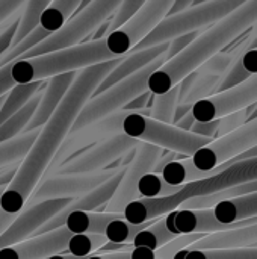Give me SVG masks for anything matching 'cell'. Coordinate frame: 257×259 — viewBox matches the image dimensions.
I'll list each match as a JSON object with an SVG mask.
<instances>
[{"label":"cell","instance_id":"obj_1","mask_svg":"<svg viewBox=\"0 0 257 259\" xmlns=\"http://www.w3.org/2000/svg\"><path fill=\"white\" fill-rule=\"evenodd\" d=\"M123 59L124 56L77 71L76 80L71 83L70 90L64 96L53 115L39 129V134L27 155L21 161L15 178L2 194L0 209L3 212L15 215L24 208L32 191L41 182L53 156L56 155L65 137L68 135L80 109L91 99L100 82Z\"/></svg>","mask_w":257,"mask_h":259},{"label":"cell","instance_id":"obj_2","mask_svg":"<svg viewBox=\"0 0 257 259\" xmlns=\"http://www.w3.org/2000/svg\"><path fill=\"white\" fill-rule=\"evenodd\" d=\"M254 23H257V0L242 2L238 9L201 30L183 52L158 68L148 79V91L155 96L170 91L212 56L239 39Z\"/></svg>","mask_w":257,"mask_h":259},{"label":"cell","instance_id":"obj_3","mask_svg":"<svg viewBox=\"0 0 257 259\" xmlns=\"http://www.w3.org/2000/svg\"><path fill=\"white\" fill-rule=\"evenodd\" d=\"M254 181H257V158L241 159L230 164L227 168L215 173L211 178L183 185L180 191L176 193L174 196L161 197V199H138L124 208L123 217L126 222L132 225H144L148 222H156L168 215L170 212L177 211L179 206L189 199L214 194Z\"/></svg>","mask_w":257,"mask_h":259},{"label":"cell","instance_id":"obj_4","mask_svg":"<svg viewBox=\"0 0 257 259\" xmlns=\"http://www.w3.org/2000/svg\"><path fill=\"white\" fill-rule=\"evenodd\" d=\"M112 59L117 58L108 52L105 39L92 41L79 44L71 49L52 52L42 56L14 61L11 67V77L17 85L42 82L64 73L80 71L83 68Z\"/></svg>","mask_w":257,"mask_h":259},{"label":"cell","instance_id":"obj_5","mask_svg":"<svg viewBox=\"0 0 257 259\" xmlns=\"http://www.w3.org/2000/svg\"><path fill=\"white\" fill-rule=\"evenodd\" d=\"M241 5L242 2L238 0H214L192 5L183 12L165 17L138 46H135L130 50V53L170 42L171 39L188 33L204 30L215 24L217 21H220L221 18L227 17Z\"/></svg>","mask_w":257,"mask_h":259},{"label":"cell","instance_id":"obj_6","mask_svg":"<svg viewBox=\"0 0 257 259\" xmlns=\"http://www.w3.org/2000/svg\"><path fill=\"white\" fill-rule=\"evenodd\" d=\"M165 64L164 55L156 58L147 67L135 73L133 76L115 83L109 90L103 91L101 94L91 97L83 108L80 109L77 118L74 120L70 132H76L83 129L98 120H103L118 111H121L130 100L138 97L139 94L148 91V79L150 76Z\"/></svg>","mask_w":257,"mask_h":259},{"label":"cell","instance_id":"obj_7","mask_svg":"<svg viewBox=\"0 0 257 259\" xmlns=\"http://www.w3.org/2000/svg\"><path fill=\"white\" fill-rule=\"evenodd\" d=\"M121 132L136 141L183 155L185 158H192L200 149L214 141L211 138L180 131L173 124H165L135 112L124 117L121 123Z\"/></svg>","mask_w":257,"mask_h":259},{"label":"cell","instance_id":"obj_8","mask_svg":"<svg viewBox=\"0 0 257 259\" xmlns=\"http://www.w3.org/2000/svg\"><path fill=\"white\" fill-rule=\"evenodd\" d=\"M118 5L120 2L117 0L91 2L82 12L74 14L59 30L48 35L42 42H39L36 47L29 50L18 61L42 56L52 52L65 50V49L76 47L79 44H85L88 36L100 26L101 21H105L114 14Z\"/></svg>","mask_w":257,"mask_h":259},{"label":"cell","instance_id":"obj_9","mask_svg":"<svg viewBox=\"0 0 257 259\" xmlns=\"http://www.w3.org/2000/svg\"><path fill=\"white\" fill-rule=\"evenodd\" d=\"M256 146L257 117L248 120L238 131L211 141L191 158V162L200 173H203L206 179L220 171L217 167L233 161Z\"/></svg>","mask_w":257,"mask_h":259},{"label":"cell","instance_id":"obj_10","mask_svg":"<svg viewBox=\"0 0 257 259\" xmlns=\"http://www.w3.org/2000/svg\"><path fill=\"white\" fill-rule=\"evenodd\" d=\"M173 0H148L138 12L106 39V49L114 58H123L138 46L168 14Z\"/></svg>","mask_w":257,"mask_h":259},{"label":"cell","instance_id":"obj_11","mask_svg":"<svg viewBox=\"0 0 257 259\" xmlns=\"http://www.w3.org/2000/svg\"><path fill=\"white\" fill-rule=\"evenodd\" d=\"M121 168L112 165L101 171L94 173H83V175H55L50 178L42 179L36 188L32 191L30 197L27 199L26 206H33L48 200H59V199H76L83 194H88L115 176Z\"/></svg>","mask_w":257,"mask_h":259},{"label":"cell","instance_id":"obj_12","mask_svg":"<svg viewBox=\"0 0 257 259\" xmlns=\"http://www.w3.org/2000/svg\"><path fill=\"white\" fill-rule=\"evenodd\" d=\"M164 150L147 144V143H138L135 150L132 152V158L124 167L123 176L109 199V202L103 206V212L106 214H123L124 208L139 199L138 193V184L139 181L151 173L156 161L162 156Z\"/></svg>","mask_w":257,"mask_h":259},{"label":"cell","instance_id":"obj_13","mask_svg":"<svg viewBox=\"0 0 257 259\" xmlns=\"http://www.w3.org/2000/svg\"><path fill=\"white\" fill-rule=\"evenodd\" d=\"M129 112L124 111H118L103 120H98L83 129H79L76 132H68V135L65 137V140L62 141L61 147L58 149L56 155L53 156L45 175L42 176V179L48 178L53 175V171L61 167L62 164H65L67 161L82 155L85 150H88L89 147L103 143L121 132V123L124 120V117ZM41 179V181H42Z\"/></svg>","mask_w":257,"mask_h":259},{"label":"cell","instance_id":"obj_14","mask_svg":"<svg viewBox=\"0 0 257 259\" xmlns=\"http://www.w3.org/2000/svg\"><path fill=\"white\" fill-rule=\"evenodd\" d=\"M257 103V73L244 82L215 93L192 106V117L197 123H209L220 120L233 112L248 109Z\"/></svg>","mask_w":257,"mask_h":259},{"label":"cell","instance_id":"obj_15","mask_svg":"<svg viewBox=\"0 0 257 259\" xmlns=\"http://www.w3.org/2000/svg\"><path fill=\"white\" fill-rule=\"evenodd\" d=\"M139 141L124 135L118 134L103 143H98L88 150H85L82 155L67 161L61 167H58L52 176L55 175H83V173H94L101 171L112 167L114 162L123 159V156L132 153ZM50 178V176H48Z\"/></svg>","mask_w":257,"mask_h":259},{"label":"cell","instance_id":"obj_16","mask_svg":"<svg viewBox=\"0 0 257 259\" xmlns=\"http://www.w3.org/2000/svg\"><path fill=\"white\" fill-rule=\"evenodd\" d=\"M73 200L74 199L48 200L23 208L18 214H15V219L9 228L0 235V250L32 238L39 228H42L53 215L68 206Z\"/></svg>","mask_w":257,"mask_h":259},{"label":"cell","instance_id":"obj_17","mask_svg":"<svg viewBox=\"0 0 257 259\" xmlns=\"http://www.w3.org/2000/svg\"><path fill=\"white\" fill-rule=\"evenodd\" d=\"M167 229L179 237V235H211L223 231H233L239 228H245L257 223V217L244 220L236 225H223L220 223L212 209H177L164 217Z\"/></svg>","mask_w":257,"mask_h":259},{"label":"cell","instance_id":"obj_18","mask_svg":"<svg viewBox=\"0 0 257 259\" xmlns=\"http://www.w3.org/2000/svg\"><path fill=\"white\" fill-rule=\"evenodd\" d=\"M71 234L65 228L32 237L26 241L0 250V259H47L65 253Z\"/></svg>","mask_w":257,"mask_h":259},{"label":"cell","instance_id":"obj_19","mask_svg":"<svg viewBox=\"0 0 257 259\" xmlns=\"http://www.w3.org/2000/svg\"><path fill=\"white\" fill-rule=\"evenodd\" d=\"M123 171L124 168H121L115 176H112L109 181H106L103 185H100L98 188H95L94 191L88 193V194H83L80 197H76L68 206H65L62 211H59L56 215H53L42 228H39L32 237H36V235H42V234H47V232H52L55 229H59V228H64V223L67 220V217L73 212H79V211H97L98 208H103L109 199L112 197L121 176H123Z\"/></svg>","mask_w":257,"mask_h":259},{"label":"cell","instance_id":"obj_20","mask_svg":"<svg viewBox=\"0 0 257 259\" xmlns=\"http://www.w3.org/2000/svg\"><path fill=\"white\" fill-rule=\"evenodd\" d=\"M76 77H77V71H70V73H64V74H59L45 80L39 103L23 134L39 131L48 121V118L53 115V112L62 102L64 96L70 90L71 83L76 80Z\"/></svg>","mask_w":257,"mask_h":259},{"label":"cell","instance_id":"obj_21","mask_svg":"<svg viewBox=\"0 0 257 259\" xmlns=\"http://www.w3.org/2000/svg\"><path fill=\"white\" fill-rule=\"evenodd\" d=\"M168 49V42L165 44H159L141 52H132L129 55L124 56V59L100 82V85L95 88V91L92 93L91 97H95L98 94H101L103 91L109 90L111 87H114L115 83L133 76L135 73H138L139 70H142L144 67H147L150 62H153L156 58H159L161 55H164Z\"/></svg>","mask_w":257,"mask_h":259},{"label":"cell","instance_id":"obj_22","mask_svg":"<svg viewBox=\"0 0 257 259\" xmlns=\"http://www.w3.org/2000/svg\"><path fill=\"white\" fill-rule=\"evenodd\" d=\"M257 247V223L233 229L204 235L186 250H235Z\"/></svg>","mask_w":257,"mask_h":259},{"label":"cell","instance_id":"obj_23","mask_svg":"<svg viewBox=\"0 0 257 259\" xmlns=\"http://www.w3.org/2000/svg\"><path fill=\"white\" fill-rule=\"evenodd\" d=\"M215 219L223 225H236L257 217V193L224 200L212 208Z\"/></svg>","mask_w":257,"mask_h":259},{"label":"cell","instance_id":"obj_24","mask_svg":"<svg viewBox=\"0 0 257 259\" xmlns=\"http://www.w3.org/2000/svg\"><path fill=\"white\" fill-rule=\"evenodd\" d=\"M123 217V214H106V212H95V211H79L73 212L67 217L64 228L71 235H83V234H94L103 235L106 226L115 220Z\"/></svg>","mask_w":257,"mask_h":259},{"label":"cell","instance_id":"obj_25","mask_svg":"<svg viewBox=\"0 0 257 259\" xmlns=\"http://www.w3.org/2000/svg\"><path fill=\"white\" fill-rule=\"evenodd\" d=\"M80 0H53L44 9L39 18V27L50 35L59 30L74 14Z\"/></svg>","mask_w":257,"mask_h":259},{"label":"cell","instance_id":"obj_26","mask_svg":"<svg viewBox=\"0 0 257 259\" xmlns=\"http://www.w3.org/2000/svg\"><path fill=\"white\" fill-rule=\"evenodd\" d=\"M44 83H45V80L23 83V85H15L12 90H9L5 94V100L0 106V126L9 117H12L15 112H18L44 87Z\"/></svg>","mask_w":257,"mask_h":259},{"label":"cell","instance_id":"obj_27","mask_svg":"<svg viewBox=\"0 0 257 259\" xmlns=\"http://www.w3.org/2000/svg\"><path fill=\"white\" fill-rule=\"evenodd\" d=\"M44 88V87H42ZM42 88L18 111L15 112L12 117H9L2 126H0V144L2 143H8L14 138H17L18 135H21L27 126V123L30 121L38 103H39V99H41V94H42Z\"/></svg>","mask_w":257,"mask_h":259},{"label":"cell","instance_id":"obj_28","mask_svg":"<svg viewBox=\"0 0 257 259\" xmlns=\"http://www.w3.org/2000/svg\"><path fill=\"white\" fill-rule=\"evenodd\" d=\"M204 235H179L165 246L156 249V250H147V249H133L129 255L130 259H174V256L188 247H191L194 243L201 240Z\"/></svg>","mask_w":257,"mask_h":259},{"label":"cell","instance_id":"obj_29","mask_svg":"<svg viewBox=\"0 0 257 259\" xmlns=\"http://www.w3.org/2000/svg\"><path fill=\"white\" fill-rule=\"evenodd\" d=\"M39 131L26 132L8 143H2L0 144V170L8 165L21 162L24 156L27 155V152L30 150L32 144L35 143Z\"/></svg>","mask_w":257,"mask_h":259},{"label":"cell","instance_id":"obj_30","mask_svg":"<svg viewBox=\"0 0 257 259\" xmlns=\"http://www.w3.org/2000/svg\"><path fill=\"white\" fill-rule=\"evenodd\" d=\"M176 235H173L165 225V219H159L155 223H151L148 228H145L144 231H141L132 246L133 249H147V250H156L162 246H165L167 243H170L171 240H174Z\"/></svg>","mask_w":257,"mask_h":259},{"label":"cell","instance_id":"obj_31","mask_svg":"<svg viewBox=\"0 0 257 259\" xmlns=\"http://www.w3.org/2000/svg\"><path fill=\"white\" fill-rule=\"evenodd\" d=\"M48 3H50V0H29V2H24L23 9H21V15H20L17 35H15L14 42H12L11 47L17 46L21 39H24L29 33H32L38 27L41 14L48 6Z\"/></svg>","mask_w":257,"mask_h":259},{"label":"cell","instance_id":"obj_32","mask_svg":"<svg viewBox=\"0 0 257 259\" xmlns=\"http://www.w3.org/2000/svg\"><path fill=\"white\" fill-rule=\"evenodd\" d=\"M177 99H179V85L171 88L170 91L164 94H153L151 106L148 109V117L151 120L165 123V124H173L174 120V111L177 108Z\"/></svg>","mask_w":257,"mask_h":259},{"label":"cell","instance_id":"obj_33","mask_svg":"<svg viewBox=\"0 0 257 259\" xmlns=\"http://www.w3.org/2000/svg\"><path fill=\"white\" fill-rule=\"evenodd\" d=\"M151 223H155V222H148V223H144V225H132V223L126 222L124 217H120V219L112 220V222L106 226L103 235H105V238L108 240V243L132 244L133 240H135V237H136L141 231H144L145 228H148Z\"/></svg>","mask_w":257,"mask_h":259},{"label":"cell","instance_id":"obj_34","mask_svg":"<svg viewBox=\"0 0 257 259\" xmlns=\"http://www.w3.org/2000/svg\"><path fill=\"white\" fill-rule=\"evenodd\" d=\"M180 188L182 187H173L167 184L161 175H153V173L145 175L138 184L139 199H161V197L174 196L176 193L180 191Z\"/></svg>","mask_w":257,"mask_h":259},{"label":"cell","instance_id":"obj_35","mask_svg":"<svg viewBox=\"0 0 257 259\" xmlns=\"http://www.w3.org/2000/svg\"><path fill=\"white\" fill-rule=\"evenodd\" d=\"M108 240L105 235L83 234V235H71L67 244V253L77 258H88L92 253H97L98 249L106 244Z\"/></svg>","mask_w":257,"mask_h":259},{"label":"cell","instance_id":"obj_36","mask_svg":"<svg viewBox=\"0 0 257 259\" xmlns=\"http://www.w3.org/2000/svg\"><path fill=\"white\" fill-rule=\"evenodd\" d=\"M174 259H257V247L235 250H183Z\"/></svg>","mask_w":257,"mask_h":259},{"label":"cell","instance_id":"obj_37","mask_svg":"<svg viewBox=\"0 0 257 259\" xmlns=\"http://www.w3.org/2000/svg\"><path fill=\"white\" fill-rule=\"evenodd\" d=\"M48 35H50L48 32H45L42 27L38 26L24 39H21L17 46L11 47L6 53H3L0 56V68L5 67V65H8V64H11V62H14V61H18L23 55H26L29 50H32L33 47H36L39 42H42Z\"/></svg>","mask_w":257,"mask_h":259},{"label":"cell","instance_id":"obj_38","mask_svg":"<svg viewBox=\"0 0 257 259\" xmlns=\"http://www.w3.org/2000/svg\"><path fill=\"white\" fill-rule=\"evenodd\" d=\"M221 79L223 77H220V76L200 73V76L197 77V80L194 82L192 88L189 90V93L186 94V97L183 99L182 103H188V105H192L194 106L197 102L204 100L209 96L215 94V91H217ZM182 103H179V105H182Z\"/></svg>","mask_w":257,"mask_h":259},{"label":"cell","instance_id":"obj_39","mask_svg":"<svg viewBox=\"0 0 257 259\" xmlns=\"http://www.w3.org/2000/svg\"><path fill=\"white\" fill-rule=\"evenodd\" d=\"M144 5V0H126L120 2L114 14L109 17V35L115 30H118L121 26H124ZM108 35V36H109Z\"/></svg>","mask_w":257,"mask_h":259},{"label":"cell","instance_id":"obj_40","mask_svg":"<svg viewBox=\"0 0 257 259\" xmlns=\"http://www.w3.org/2000/svg\"><path fill=\"white\" fill-rule=\"evenodd\" d=\"M250 115H251V106L248 109H242V111H238V112H233L230 115L220 118V124H218V129L215 134V140L238 131L241 126H244L250 120Z\"/></svg>","mask_w":257,"mask_h":259},{"label":"cell","instance_id":"obj_41","mask_svg":"<svg viewBox=\"0 0 257 259\" xmlns=\"http://www.w3.org/2000/svg\"><path fill=\"white\" fill-rule=\"evenodd\" d=\"M21 9H23V6L18 11H15L11 17H8L5 21L0 23V56L3 53H6L14 42L17 29H18V23H20Z\"/></svg>","mask_w":257,"mask_h":259},{"label":"cell","instance_id":"obj_42","mask_svg":"<svg viewBox=\"0 0 257 259\" xmlns=\"http://www.w3.org/2000/svg\"><path fill=\"white\" fill-rule=\"evenodd\" d=\"M230 67H232V58L226 50H223V52L217 53L215 56H212L209 61H206L198 68V71L204 73V74H214V76L224 77Z\"/></svg>","mask_w":257,"mask_h":259},{"label":"cell","instance_id":"obj_43","mask_svg":"<svg viewBox=\"0 0 257 259\" xmlns=\"http://www.w3.org/2000/svg\"><path fill=\"white\" fill-rule=\"evenodd\" d=\"M201 32V30H200ZM200 32H194V33H188V35H183V36H179V38H174L168 42V49L167 52L164 53V58H165V62L171 61L174 56H177L180 52H183L198 35Z\"/></svg>","mask_w":257,"mask_h":259},{"label":"cell","instance_id":"obj_44","mask_svg":"<svg viewBox=\"0 0 257 259\" xmlns=\"http://www.w3.org/2000/svg\"><path fill=\"white\" fill-rule=\"evenodd\" d=\"M151 100H153V94L150 91H145L142 94H139L138 97H135L133 100H130L121 111L124 112H129V114H141V115H145V108L148 105H151Z\"/></svg>","mask_w":257,"mask_h":259},{"label":"cell","instance_id":"obj_45","mask_svg":"<svg viewBox=\"0 0 257 259\" xmlns=\"http://www.w3.org/2000/svg\"><path fill=\"white\" fill-rule=\"evenodd\" d=\"M218 124H220V120L209 121V123H197L195 121V124L192 126L191 132L195 134V135L204 137V138L215 140V134H217V129H218Z\"/></svg>","mask_w":257,"mask_h":259},{"label":"cell","instance_id":"obj_46","mask_svg":"<svg viewBox=\"0 0 257 259\" xmlns=\"http://www.w3.org/2000/svg\"><path fill=\"white\" fill-rule=\"evenodd\" d=\"M11 67L12 62L0 68V97H3L9 90H12L17 85L11 77Z\"/></svg>","mask_w":257,"mask_h":259},{"label":"cell","instance_id":"obj_47","mask_svg":"<svg viewBox=\"0 0 257 259\" xmlns=\"http://www.w3.org/2000/svg\"><path fill=\"white\" fill-rule=\"evenodd\" d=\"M180 158H183L185 159V156L183 155H179V153H174V152H168V153H162V156L156 161V164H155V167H153V170H151V173L153 175H161L162 173V170L167 167V165H170L171 162H176V161H180Z\"/></svg>","mask_w":257,"mask_h":259},{"label":"cell","instance_id":"obj_48","mask_svg":"<svg viewBox=\"0 0 257 259\" xmlns=\"http://www.w3.org/2000/svg\"><path fill=\"white\" fill-rule=\"evenodd\" d=\"M24 2H15V0H0V23L5 21L8 17H11L15 11H18Z\"/></svg>","mask_w":257,"mask_h":259},{"label":"cell","instance_id":"obj_49","mask_svg":"<svg viewBox=\"0 0 257 259\" xmlns=\"http://www.w3.org/2000/svg\"><path fill=\"white\" fill-rule=\"evenodd\" d=\"M20 164L21 162H17V164L8 165V167L0 170V188H8L9 187V184L12 182V179L17 175V170H18Z\"/></svg>","mask_w":257,"mask_h":259},{"label":"cell","instance_id":"obj_50","mask_svg":"<svg viewBox=\"0 0 257 259\" xmlns=\"http://www.w3.org/2000/svg\"><path fill=\"white\" fill-rule=\"evenodd\" d=\"M242 67L250 73V74H256L257 73V49L251 50V52H247L242 59Z\"/></svg>","mask_w":257,"mask_h":259},{"label":"cell","instance_id":"obj_51","mask_svg":"<svg viewBox=\"0 0 257 259\" xmlns=\"http://www.w3.org/2000/svg\"><path fill=\"white\" fill-rule=\"evenodd\" d=\"M191 6H192V0H173V5H171V8H170V11H168L167 17L176 15V14H179V12H183V11H186L188 8H191Z\"/></svg>","mask_w":257,"mask_h":259},{"label":"cell","instance_id":"obj_52","mask_svg":"<svg viewBox=\"0 0 257 259\" xmlns=\"http://www.w3.org/2000/svg\"><path fill=\"white\" fill-rule=\"evenodd\" d=\"M195 124V120H194V117H192V114L189 112L188 115H185L180 121H177L176 124H173V126H176L177 129H180V131H185V132H191V129H192V126Z\"/></svg>","mask_w":257,"mask_h":259},{"label":"cell","instance_id":"obj_53","mask_svg":"<svg viewBox=\"0 0 257 259\" xmlns=\"http://www.w3.org/2000/svg\"><path fill=\"white\" fill-rule=\"evenodd\" d=\"M192 111V105H188V103H182V105H177L176 111H174V120H173V124H176L177 121H180L185 115H188L189 112Z\"/></svg>","mask_w":257,"mask_h":259},{"label":"cell","instance_id":"obj_54","mask_svg":"<svg viewBox=\"0 0 257 259\" xmlns=\"http://www.w3.org/2000/svg\"><path fill=\"white\" fill-rule=\"evenodd\" d=\"M86 259H130L129 253H92Z\"/></svg>","mask_w":257,"mask_h":259},{"label":"cell","instance_id":"obj_55","mask_svg":"<svg viewBox=\"0 0 257 259\" xmlns=\"http://www.w3.org/2000/svg\"><path fill=\"white\" fill-rule=\"evenodd\" d=\"M15 215H11V214H6L0 209V235L9 228V225L14 222Z\"/></svg>","mask_w":257,"mask_h":259},{"label":"cell","instance_id":"obj_56","mask_svg":"<svg viewBox=\"0 0 257 259\" xmlns=\"http://www.w3.org/2000/svg\"><path fill=\"white\" fill-rule=\"evenodd\" d=\"M248 158H257V146L256 147H253V149H250L248 152H245L244 155H241V156L235 158V159H233V161H230V162L233 164V162H236V161H241V159H248Z\"/></svg>","mask_w":257,"mask_h":259},{"label":"cell","instance_id":"obj_57","mask_svg":"<svg viewBox=\"0 0 257 259\" xmlns=\"http://www.w3.org/2000/svg\"><path fill=\"white\" fill-rule=\"evenodd\" d=\"M47 259H86V258H77V256H73V255H70V253H59V255H53V256H50V258Z\"/></svg>","mask_w":257,"mask_h":259},{"label":"cell","instance_id":"obj_58","mask_svg":"<svg viewBox=\"0 0 257 259\" xmlns=\"http://www.w3.org/2000/svg\"><path fill=\"white\" fill-rule=\"evenodd\" d=\"M5 190H6V188H0V197H2V194L5 193Z\"/></svg>","mask_w":257,"mask_h":259},{"label":"cell","instance_id":"obj_59","mask_svg":"<svg viewBox=\"0 0 257 259\" xmlns=\"http://www.w3.org/2000/svg\"><path fill=\"white\" fill-rule=\"evenodd\" d=\"M3 100H5V96H3V97H0V106H2V103H3Z\"/></svg>","mask_w":257,"mask_h":259}]
</instances>
